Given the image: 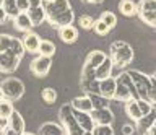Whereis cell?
<instances>
[{"label": "cell", "instance_id": "obj_43", "mask_svg": "<svg viewBox=\"0 0 156 135\" xmlns=\"http://www.w3.org/2000/svg\"><path fill=\"white\" fill-rule=\"evenodd\" d=\"M85 2H88V3H101L102 0H85Z\"/></svg>", "mask_w": 156, "mask_h": 135}, {"label": "cell", "instance_id": "obj_21", "mask_svg": "<svg viewBox=\"0 0 156 135\" xmlns=\"http://www.w3.org/2000/svg\"><path fill=\"white\" fill-rule=\"evenodd\" d=\"M72 109H75V111H81V112H91L93 111V104H91V101L90 98H88V94L85 96H78V98H75L72 101Z\"/></svg>", "mask_w": 156, "mask_h": 135}, {"label": "cell", "instance_id": "obj_44", "mask_svg": "<svg viewBox=\"0 0 156 135\" xmlns=\"http://www.w3.org/2000/svg\"><path fill=\"white\" fill-rule=\"evenodd\" d=\"M5 96H3V91H2V88H0V99H3Z\"/></svg>", "mask_w": 156, "mask_h": 135}, {"label": "cell", "instance_id": "obj_10", "mask_svg": "<svg viewBox=\"0 0 156 135\" xmlns=\"http://www.w3.org/2000/svg\"><path fill=\"white\" fill-rule=\"evenodd\" d=\"M90 114L96 125H112V122H114V114H112V111L109 108L93 109Z\"/></svg>", "mask_w": 156, "mask_h": 135}, {"label": "cell", "instance_id": "obj_26", "mask_svg": "<svg viewBox=\"0 0 156 135\" xmlns=\"http://www.w3.org/2000/svg\"><path fill=\"white\" fill-rule=\"evenodd\" d=\"M88 98H90L93 109H102V108H109V99L104 98L99 93H88Z\"/></svg>", "mask_w": 156, "mask_h": 135}, {"label": "cell", "instance_id": "obj_31", "mask_svg": "<svg viewBox=\"0 0 156 135\" xmlns=\"http://www.w3.org/2000/svg\"><path fill=\"white\" fill-rule=\"evenodd\" d=\"M136 104H138V109H140L141 115H146V114H150L151 111H153V104H151L148 99L136 98Z\"/></svg>", "mask_w": 156, "mask_h": 135}, {"label": "cell", "instance_id": "obj_39", "mask_svg": "<svg viewBox=\"0 0 156 135\" xmlns=\"http://www.w3.org/2000/svg\"><path fill=\"white\" fill-rule=\"evenodd\" d=\"M5 129H7V119H5V117H0V133H2Z\"/></svg>", "mask_w": 156, "mask_h": 135}, {"label": "cell", "instance_id": "obj_16", "mask_svg": "<svg viewBox=\"0 0 156 135\" xmlns=\"http://www.w3.org/2000/svg\"><path fill=\"white\" fill-rule=\"evenodd\" d=\"M58 37L65 42V44H73L78 39V31L73 25H67L58 28Z\"/></svg>", "mask_w": 156, "mask_h": 135}, {"label": "cell", "instance_id": "obj_45", "mask_svg": "<svg viewBox=\"0 0 156 135\" xmlns=\"http://www.w3.org/2000/svg\"><path fill=\"white\" fill-rule=\"evenodd\" d=\"M151 80H154V81H156V72H154L153 75H151Z\"/></svg>", "mask_w": 156, "mask_h": 135}, {"label": "cell", "instance_id": "obj_14", "mask_svg": "<svg viewBox=\"0 0 156 135\" xmlns=\"http://www.w3.org/2000/svg\"><path fill=\"white\" fill-rule=\"evenodd\" d=\"M98 90H99V94H102L104 98L112 99L115 93V78L114 76H107L104 80H99V88Z\"/></svg>", "mask_w": 156, "mask_h": 135}, {"label": "cell", "instance_id": "obj_5", "mask_svg": "<svg viewBox=\"0 0 156 135\" xmlns=\"http://www.w3.org/2000/svg\"><path fill=\"white\" fill-rule=\"evenodd\" d=\"M0 88L3 91L5 99L8 101H18L24 93V85L18 78H7L0 83Z\"/></svg>", "mask_w": 156, "mask_h": 135}, {"label": "cell", "instance_id": "obj_32", "mask_svg": "<svg viewBox=\"0 0 156 135\" xmlns=\"http://www.w3.org/2000/svg\"><path fill=\"white\" fill-rule=\"evenodd\" d=\"M93 30H94V33H96L98 36H106L107 33L111 31L109 28H107V25H106V23L101 20V18H99V20H94V25H93Z\"/></svg>", "mask_w": 156, "mask_h": 135}, {"label": "cell", "instance_id": "obj_7", "mask_svg": "<svg viewBox=\"0 0 156 135\" xmlns=\"http://www.w3.org/2000/svg\"><path fill=\"white\" fill-rule=\"evenodd\" d=\"M0 52H12V54L21 59L24 54L21 39H16V37L8 36V34H0Z\"/></svg>", "mask_w": 156, "mask_h": 135}, {"label": "cell", "instance_id": "obj_27", "mask_svg": "<svg viewBox=\"0 0 156 135\" xmlns=\"http://www.w3.org/2000/svg\"><path fill=\"white\" fill-rule=\"evenodd\" d=\"M37 54H39V55H44V57H52L54 54H55V44H54L52 41L41 39V42H39Z\"/></svg>", "mask_w": 156, "mask_h": 135}, {"label": "cell", "instance_id": "obj_13", "mask_svg": "<svg viewBox=\"0 0 156 135\" xmlns=\"http://www.w3.org/2000/svg\"><path fill=\"white\" fill-rule=\"evenodd\" d=\"M73 115H75L78 125L85 130V132H93V129H94V120H93L91 114L90 112H81V111H75L73 109Z\"/></svg>", "mask_w": 156, "mask_h": 135}, {"label": "cell", "instance_id": "obj_49", "mask_svg": "<svg viewBox=\"0 0 156 135\" xmlns=\"http://www.w3.org/2000/svg\"><path fill=\"white\" fill-rule=\"evenodd\" d=\"M2 3H3V0H0V7H2Z\"/></svg>", "mask_w": 156, "mask_h": 135}, {"label": "cell", "instance_id": "obj_40", "mask_svg": "<svg viewBox=\"0 0 156 135\" xmlns=\"http://www.w3.org/2000/svg\"><path fill=\"white\" fill-rule=\"evenodd\" d=\"M143 135H156V125H151V127L146 130Z\"/></svg>", "mask_w": 156, "mask_h": 135}, {"label": "cell", "instance_id": "obj_15", "mask_svg": "<svg viewBox=\"0 0 156 135\" xmlns=\"http://www.w3.org/2000/svg\"><path fill=\"white\" fill-rule=\"evenodd\" d=\"M130 98H136V94L129 88V86H125L124 83H120L119 80H115V93H114V98L112 99L125 103V101H129Z\"/></svg>", "mask_w": 156, "mask_h": 135}, {"label": "cell", "instance_id": "obj_38", "mask_svg": "<svg viewBox=\"0 0 156 135\" xmlns=\"http://www.w3.org/2000/svg\"><path fill=\"white\" fill-rule=\"evenodd\" d=\"M122 133L124 135H133L135 133V127L132 124H125L124 127H122Z\"/></svg>", "mask_w": 156, "mask_h": 135}, {"label": "cell", "instance_id": "obj_17", "mask_svg": "<svg viewBox=\"0 0 156 135\" xmlns=\"http://www.w3.org/2000/svg\"><path fill=\"white\" fill-rule=\"evenodd\" d=\"M112 69H114V64H112V60L109 59V57H106V59L102 60L101 64L94 69V76H96V80H104V78H107V76H111Z\"/></svg>", "mask_w": 156, "mask_h": 135}, {"label": "cell", "instance_id": "obj_19", "mask_svg": "<svg viewBox=\"0 0 156 135\" xmlns=\"http://www.w3.org/2000/svg\"><path fill=\"white\" fill-rule=\"evenodd\" d=\"M29 20H31L33 26H39L41 23H44L46 20V10H44L42 5H37V7H29V10L26 12Z\"/></svg>", "mask_w": 156, "mask_h": 135}, {"label": "cell", "instance_id": "obj_35", "mask_svg": "<svg viewBox=\"0 0 156 135\" xmlns=\"http://www.w3.org/2000/svg\"><path fill=\"white\" fill-rule=\"evenodd\" d=\"M93 135H114L112 125H94Z\"/></svg>", "mask_w": 156, "mask_h": 135}, {"label": "cell", "instance_id": "obj_9", "mask_svg": "<svg viewBox=\"0 0 156 135\" xmlns=\"http://www.w3.org/2000/svg\"><path fill=\"white\" fill-rule=\"evenodd\" d=\"M20 57L12 52H0V72L2 73H12L18 69Z\"/></svg>", "mask_w": 156, "mask_h": 135}, {"label": "cell", "instance_id": "obj_18", "mask_svg": "<svg viewBox=\"0 0 156 135\" xmlns=\"http://www.w3.org/2000/svg\"><path fill=\"white\" fill-rule=\"evenodd\" d=\"M13 23H15V28H16L18 31H21V33H28V31L33 30V23H31V20H29L26 12H20L18 15L13 18Z\"/></svg>", "mask_w": 156, "mask_h": 135}, {"label": "cell", "instance_id": "obj_47", "mask_svg": "<svg viewBox=\"0 0 156 135\" xmlns=\"http://www.w3.org/2000/svg\"><path fill=\"white\" fill-rule=\"evenodd\" d=\"M21 135H34V133H29V132H23Z\"/></svg>", "mask_w": 156, "mask_h": 135}, {"label": "cell", "instance_id": "obj_33", "mask_svg": "<svg viewBox=\"0 0 156 135\" xmlns=\"http://www.w3.org/2000/svg\"><path fill=\"white\" fill-rule=\"evenodd\" d=\"M101 20L106 23L109 30H112V28H114V26L117 25V16H115L112 12H102V15H101Z\"/></svg>", "mask_w": 156, "mask_h": 135}, {"label": "cell", "instance_id": "obj_29", "mask_svg": "<svg viewBox=\"0 0 156 135\" xmlns=\"http://www.w3.org/2000/svg\"><path fill=\"white\" fill-rule=\"evenodd\" d=\"M13 104H12V101H8V99H0V117H5V119H8V115L13 112Z\"/></svg>", "mask_w": 156, "mask_h": 135}, {"label": "cell", "instance_id": "obj_3", "mask_svg": "<svg viewBox=\"0 0 156 135\" xmlns=\"http://www.w3.org/2000/svg\"><path fill=\"white\" fill-rule=\"evenodd\" d=\"M58 119H60V122H62V127L67 130V135H81L85 132V130L78 125L70 104L60 108V111H58Z\"/></svg>", "mask_w": 156, "mask_h": 135}, {"label": "cell", "instance_id": "obj_4", "mask_svg": "<svg viewBox=\"0 0 156 135\" xmlns=\"http://www.w3.org/2000/svg\"><path fill=\"white\" fill-rule=\"evenodd\" d=\"M136 15L151 28H156V0H140L136 5Z\"/></svg>", "mask_w": 156, "mask_h": 135}, {"label": "cell", "instance_id": "obj_48", "mask_svg": "<svg viewBox=\"0 0 156 135\" xmlns=\"http://www.w3.org/2000/svg\"><path fill=\"white\" fill-rule=\"evenodd\" d=\"M153 109H154V111H156V103H154V104H153Z\"/></svg>", "mask_w": 156, "mask_h": 135}, {"label": "cell", "instance_id": "obj_2", "mask_svg": "<svg viewBox=\"0 0 156 135\" xmlns=\"http://www.w3.org/2000/svg\"><path fill=\"white\" fill-rule=\"evenodd\" d=\"M114 67H125L127 64H130L133 59V49L124 41H115L111 46V57Z\"/></svg>", "mask_w": 156, "mask_h": 135}, {"label": "cell", "instance_id": "obj_41", "mask_svg": "<svg viewBox=\"0 0 156 135\" xmlns=\"http://www.w3.org/2000/svg\"><path fill=\"white\" fill-rule=\"evenodd\" d=\"M7 18H8V16H7V13H5V10H3L2 7H0V23H3L5 20H7Z\"/></svg>", "mask_w": 156, "mask_h": 135}, {"label": "cell", "instance_id": "obj_34", "mask_svg": "<svg viewBox=\"0 0 156 135\" xmlns=\"http://www.w3.org/2000/svg\"><path fill=\"white\" fill-rule=\"evenodd\" d=\"M78 25H80L83 30H93V25H94V18L91 15H81L78 18Z\"/></svg>", "mask_w": 156, "mask_h": 135}, {"label": "cell", "instance_id": "obj_36", "mask_svg": "<svg viewBox=\"0 0 156 135\" xmlns=\"http://www.w3.org/2000/svg\"><path fill=\"white\" fill-rule=\"evenodd\" d=\"M16 7L20 12H28L29 10V0H16Z\"/></svg>", "mask_w": 156, "mask_h": 135}, {"label": "cell", "instance_id": "obj_42", "mask_svg": "<svg viewBox=\"0 0 156 135\" xmlns=\"http://www.w3.org/2000/svg\"><path fill=\"white\" fill-rule=\"evenodd\" d=\"M2 133H3V135H18V133H15L13 130H10V129H5Z\"/></svg>", "mask_w": 156, "mask_h": 135}, {"label": "cell", "instance_id": "obj_8", "mask_svg": "<svg viewBox=\"0 0 156 135\" xmlns=\"http://www.w3.org/2000/svg\"><path fill=\"white\" fill-rule=\"evenodd\" d=\"M52 65V57H44V55H37L36 59L31 62V72L39 78L46 76L51 70Z\"/></svg>", "mask_w": 156, "mask_h": 135}, {"label": "cell", "instance_id": "obj_25", "mask_svg": "<svg viewBox=\"0 0 156 135\" xmlns=\"http://www.w3.org/2000/svg\"><path fill=\"white\" fill-rule=\"evenodd\" d=\"M154 119H156V111L153 109L151 111L150 114H146V115H141V117L136 120V125H138V129L141 130V132H146V130H148L151 125L154 124Z\"/></svg>", "mask_w": 156, "mask_h": 135}, {"label": "cell", "instance_id": "obj_11", "mask_svg": "<svg viewBox=\"0 0 156 135\" xmlns=\"http://www.w3.org/2000/svg\"><path fill=\"white\" fill-rule=\"evenodd\" d=\"M24 127H26V124H24L23 115L20 114L18 111H13V112L8 115V119H7V129L13 130V132L18 133V135H21L24 132Z\"/></svg>", "mask_w": 156, "mask_h": 135}, {"label": "cell", "instance_id": "obj_12", "mask_svg": "<svg viewBox=\"0 0 156 135\" xmlns=\"http://www.w3.org/2000/svg\"><path fill=\"white\" fill-rule=\"evenodd\" d=\"M39 42H41V37H39L36 33H24V36L21 37V44L24 47V52H31V54H37L39 49Z\"/></svg>", "mask_w": 156, "mask_h": 135}, {"label": "cell", "instance_id": "obj_1", "mask_svg": "<svg viewBox=\"0 0 156 135\" xmlns=\"http://www.w3.org/2000/svg\"><path fill=\"white\" fill-rule=\"evenodd\" d=\"M42 7L46 10V18L55 28L72 25L75 20V15H73L68 0H44Z\"/></svg>", "mask_w": 156, "mask_h": 135}, {"label": "cell", "instance_id": "obj_30", "mask_svg": "<svg viewBox=\"0 0 156 135\" xmlns=\"http://www.w3.org/2000/svg\"><path fill=\"white\" fill-rule=\"evenodd\" d=\"M41 98L46 104H54L57 99V91L54 88H44L42 93H41Z\"/></svg>", "mask_w": 156, "mask_h": 135}, {"label": "cell", "instance_id": "obj_6", "mask_svg": "<svg viewBox=\"0 0 156 135\" xmlns=\"http://www.w3.org/2000/svg\"><path fill=\"white\" fill-rule=\"evenodd\" d=\"M132 81H133L135 91H136V98H143L146 99V93L151 88V78L146 76L145 73H141L138 70H130L129 72Z\"/></svg>", "mask_w": 156, "mask_h": 135}, {"label": "cell", "instance_id": "obj_37", "mask_svg": "<svg viewBox=\"0 0 156 135\" xmlns=\"http://www.w3.org/2000/svg\"><path fill=\"white\" fill-rule=\"evenodd\" d=\"M146 99H148L151 104L156 103V88H154V86H151V88L148 90V93H146Z\"/></svg>", "mask_w": 156, "mask_h": 135}, {"label": "cell", "instance_id": "obj_50", "mask_svg": "<svg viewBox=\"0 0 156 135\" xmlns=\"http://www.w3.org/2000/svg\"><path fill=\"white\" fill-rule=\"evenodd\" d=\"M153 125H156V119H154V124H153Z\"/></svg>", "mask_w": 156, "mask_h": 135}, {"label": "cell", "instance_id": "obj_23", "mask_svg": "<svg viewBox=\"0 0 156 135\" xmlns=\"http://www.w3.org/2000/svg\"><path fill=\"white\" fill-rule=\"evenodd\" d=\"M125 112L132 120H138L141 117V112L138 109V104H136V98H130L129 101H125Z\"/></svg>", "mask_w": 156, "mask_h": 135}, {"label": "cell", "instance_id": "obj_20", "mask_svg": "<svg viewBox=\"0 0 156 135\" xmlns=\"http://www.w3.org/2000/svg\"><path fill=\"white\" fill-rule=\"evenodd\" d=\"M39 135H67V130L60 124L55 122H46L39 129Z\"/></svg>", "mask_w": 156, "mask_h": 135}, {"label": "cell", "instance_id": "obj_22", "mask_svg": "<svg viewBox=\"0 0 156 135\" xmlns=\"http://www.w3.org/2000/svg\"><path fill=\"white\" fill-rule=\"evenodd\" d=\"M106 57H107V55H106L102 51H98V49H96V51H91L90 54H88V57H86L85 65L90 67V69H96V67L99 65L101 62L106 59Z\"/></svg>", "mask_w": 156, "mask_h": 135}, {"label": "cell", "instance_id": "obj_24", "mask_svg": "<svg viewBox=\"0 0 156 135\" xmlns=\"http://www.w3.org/2000/svg\"><path fill=\"white\" fill-rule=\"evenodd\" d=\"M119 12L124 16H135L136 15V3L133 0H120L119 2Z\"/></svg>", "mask_w": 156, "mask_h": 135}, {"label": "cell", "instance_id": "obj_28", "mask_svg": "<svg viewBox=\"0 0 156 135\" xmlns=\"http://www.w3.org/2000/svg\"><path fill=\"white\" fill-rule=\"evenodd\" d=\"M2 8L5 10V13H7V16H8V18H12V20L20 13L18 7H16V0H3Z\"/></svg>", "mask_w": 156, "mask_h": 135}, {"label": "cell", "instance_id": "obj_46", "mask_svg": "<svg viewBox=\"0 0 156 135\" xmlns=\"http://www.w3.org/2000/svg\"><path fill=\"white\" fill-rule=\"evenodd\" d=\"M81 135H93V132H83Z\"/></svg>", "mask_w": 156, "mask_h": 135}]
</instances>
